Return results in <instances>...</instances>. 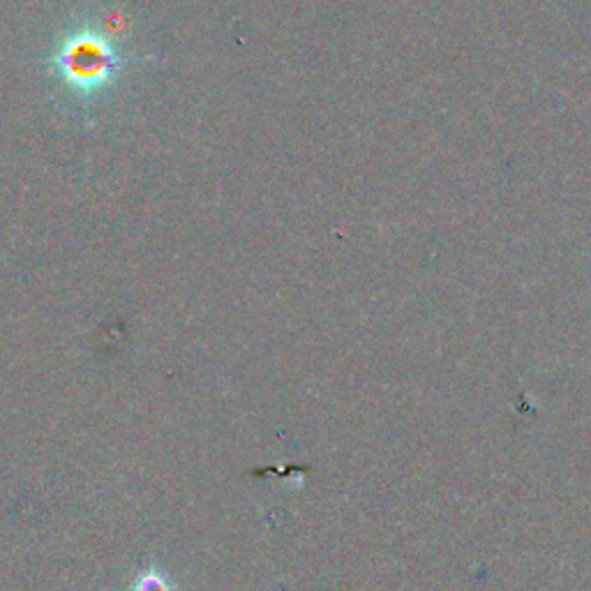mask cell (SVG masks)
<instances>
[{
  "label": "cell",
  "instance_id": "cell-2",
  "mask_svg": "<svg viewBox=\"0 0 591 591\" xmlns=\"http://www.w3.org/2000/svg\"><path fill=\"white\" fill-rule=\"evenodd\" d=\"M137 591H166V582L162 578H143Z\"/></svg>",
  "mask_w": 591,
  "mask_h": 591
},
{
  "label": "cell",
  "instance_id": "cell-1",
  "mask_svg": "<svg viewBox=\"0 0 591 591\" xmlns=\"http://www.w3.org/2000/svg\"><path fill=\"white\" fill-rule=\"evenodd\" d=\"M93 24L77 26L54 51L51 68L72 97L95 100L118 77L125 58Z\"/></svg>",
  "mask_w": 591,
  "mask_h": 591
}]
</instances>
